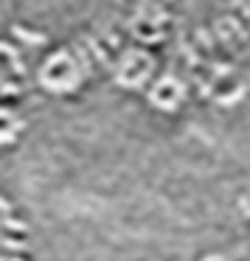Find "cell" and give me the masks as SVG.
<instances>
[{
	"mask_svg": "<svg viewBox=\"0 0 250 261\" xmlns=\"http://www.w3.org/2000/svg\"><path fill=\"white\" fill-rule=\"evenodd\" d=\"M3 247H6V253H26V250H29V244L6 233V236H3Z\"/></svg>",
	"mask_w": 250,
	"mask_h": 261,
	"instance_id": "6da1fadb",
	"label": "cell"
},
{
	"mask_svg": "<svg viewBox=\"0 0 250 261\" xmlns=\"http://www.w3.org/2000/svg\"><path fill=\"white\" fill-rule=\"evenodd\" d=\"M3 261H26V258H20L17 253H6V258H3Z\"/></svg>",
	"mask_w": 250,
	"mask_h": 261,
	"instance_id": "7a4b0ae2",
	"label": "cell"
}]
</instances>
